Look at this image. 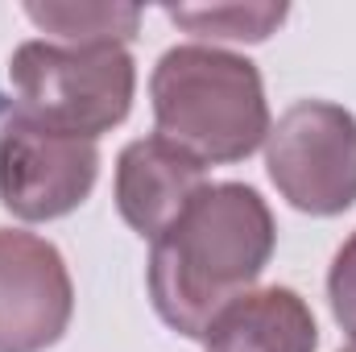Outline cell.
Returning <instances> with one entry per match:
<instances>
[{"mask_svg": "<svg viewBox=\"0 0 356 352\" xmlns=\"http://www.w3.org/2000/svg\"><path fill=\"white\" fill-rule=\"evenodd\" d=\"M203 186L207 166L158 133L129 141L116 158V211L145 241H158Z\"/></svg>", "mask_w": 356, "mask_h": 352, "instance_id": "obj_7", "label": "cell"}, {"mask_svg": "<svg viewBox=\"0 0 356 352\" xmlns=\"http://www.w3.org/2000/svg\"><path fill=\"white\" fill-rule=\"evenodd\" d=\"M8 79L21 116L95 141L129 116L137 67L124 46L21 42L8 63Z\"/></svg>", "mask_w": 356, "mask_h": 352, "instance_id": "obj_3", "label": "cell"}, {"mask_svg": "<svg viewBox=\"0 0 356 352\" xmlns=\"http://www.w3.org/2000/svg\"><path fill=\"white\" fill-rule=\"evenodd\" d=\"M277 195L307 216H340L356 203V116L332 99L290 104L266 137Z\"/></svg>", "mask_w": 356, "mask_h": 352, "instance_id": "obj_4", "label": "cell"}, {"mask_svg": "<svg viewBox=\"0 0 356 352\" xmlns=\"http://www.w3.org/2000/svg\"><path fill=\"white\" fill-rule=\"evenodd\" d=\"M25 17L63 46H124L141 29L137 4H91V0H46L25 4Z\"/></svg>", "mask_w": 356, "mask_h": 352, "instance_id": "obj_9", "label": "cell"}, {"mask_svg": "<svg viewBox=\"0 0 356 352\" xmlns=\"http://www.w3.org/2000/svg\"><path fill=\"white\" fill-rule=\"evenodd\" d=\"M319 328L307 307V298L290 286L249 290L236 303H228L207 336L203 352H315Z\"/></svg>", "mask_w": 356, "mask_h": 352, "instance_id": "obj_8", "label": "cell"}, {"mask_svg": "<svg viewBox=\"0 0 356 352\" xmlns=\"http://www.w3.org/2000/svg\"><path fill=\"white\" fill-rule=\"evenodd\" d=\"M158 137L203 166L245 162L269 137V104L257 63L220 46H175L158 58L154 79Z\"/></svg>", "mask_w": 356, "mask_h": 352, "instance_id": "obj_2", "label": "cell"}, {"mask_svg": "<svg viewBox=\"0 0 356 352\" xmlns=\"http://www.w3.org/2000/svg\"><path fill=\"white\" fill-rule=\"evenodd\" d=\"M166 17L203 42H266L286 21V4H191Z\"/></svg>", "mask_w": 356, "mask_h": 352, "instance_id": "obj_10", "label": "cell"}, {"mask_svg": "<svg viewBox=\"0 0 356 352\" xmlns=\"http://www.w3.org/2000/svg\"><path fill=\"white\" fill-rule=\"evenodd\" d=\"M340 352H356V340H353V344H348V349H340Z\"/></svg>", "mask_w": 356, "mask_h": 352, "instance_id": "obj_12", "label": "cell"}, {"mask_svg": "<svg viewBox=\"0 0 356 352\" xmlns=\"http://www.w3.org/2000/svg\"><path fill=\"white\" fill-rule=\"evenodd\" d=\"M277 245L269 203L245 182H207L149 249V298L166 328L203 340L211 319L249 294Z\"/></svg>", "mask_w": 356, "mask_h": 352, "instance_id": "obj_1", "label": "cell"}, {"mask_svg": "<svg viewBox=\"0 0 356 352\" xmlns=\"http://www.w3.org/2000/svg\"><path fill=\"white\" fill-rule=\"evenodd\" d=\"M75 315L63 253L21 228H0V352H46Z\"/></svg>", "mask_w": 356, "mask_h": 352, "instance_id": "obj_6", "label": "cell"}, {"mask_svg": "<svg viewBox=\"0 0 356 352\" xmlns=\"http://www.w3.org/2000/svg\"><path fill=\"white\" fill-rule=\"evenodd\" d=\"M327 298H332V315L336 323L356 336V232L336 249L332 269H327Z\"/></svg>", "mask_w": 356, "mask_h": 352, "instance_id": "obj_11", "label": "cell"}, {"mask_svg": "<svg viewBox=\"0 0 356 352\" xmlns=\"http://www.w3.org/2000/svg\"><path fill=\"white\" fill-rule=\"evenodd\" d=\"M99 178V145L46 129L13 112L0 129V203L25 224L58 220L83 207Z\"/></svg>", "mask_w": 356, "mask_h": 352, "instance_id": "obj_5", "label": "cell"}]
</instances>
